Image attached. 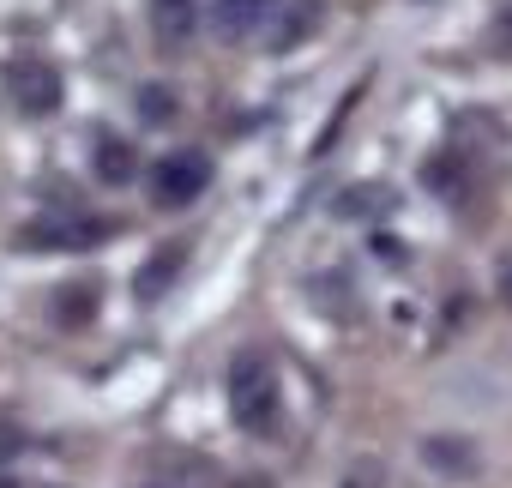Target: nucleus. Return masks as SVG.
I'll return each mask as SVG.
<instances>
[{
  "label": "nucleus",
  "mask_w": 512,
  "mask_h": 488,
  "mask_svg": "<svg viewBox=\"0 0 512 488\" xmlns=\"http://www.w3.org/2000/svg\"><path fill=\"white\" fill-rule=\"evenodd\" d=\"M145 13H151V37L163 55H181L199 31V0H145Z\"/></svg>",
  "instance_id": "nucleus-5"
},
{
  "label": "nucleus",
  "mask_w": 512,
  "mask_h": 488,
  "mask_svg": "<svg viewBox=\"0 0 512 488\" xmlns=\"http://www.w3.org/2000/svg\"><path fill=\"white\" fill-rule=\"evenodd\" d=\"M229 416L247 434H278L284 416V392H278V368L266 350H241L229 362Z\"/></svg>",
  "instance_id": "nucleus-1"
},
{
  "label": "nucleus",
  "mask_w": 512,
  "mask_h": 488,
  "mask_svg": "<svg viewBox=\"0 0 512 488\" xmlns=\"http://www.w3.org/2000/svg\"><path fill=\"white\" fill-rule=\"evenodd\" d=\"M97 175H103V181H115V187H121V181H133V175H139L133 145H127V139H115V133H103V139H97Z\"/></svg>",
  "instance_id": "nucleus-9"
},
{
  "label": "nucleus",
  "mask_w": 512,
  "mask_h": 488,
  "mask_svg": "<svg viewBox=\"0 0 512 488\" xmlns=\"http://www.w3.org/2000/svg\"><path fill=\"white\" fill-rule=\"evenodd\" d=\"M422 464H428L434 476H446V482H470V476L482 470V452H476V440H464V434H428V440H422Z\"/></svg>",
  "instance_id": "nucleus-6"
},
{
  "label": "nucleus",
  "mask_w": 512,
  "mask_h": 488,
  "mask_svg": "<svg viewBox=\"0 0 512 488\" xmlns=\"http://www.w3.org/2000/svg\"><path fill=\"white\" fill-rule=\"evenodd\" d=\"M181 260H187V248H181V241H169V248H163V254H157V260H151V266L139 272V296H145V302H157V296H163V290L175 284Z\"/></svg>",
  "instance_id": "nucleus-10"
},
{
  "label": "nucleus",
  "mask_w": 512,
  "mask_h": 488,
  "mask_svg": "<svg viewBox=\"0 0 512 488\" xmlns=\"http://www.w3.org/2000/svg\"><path fill=\"white\" fill-rule=\"evenodd\" d=\"M7 91L25 115H55L61 109V73L49 61H13L7 67Z\"/></svg>",
  "instance_id": "nucleus-3"
},
{
  "label": "nucleus",
  "mask_w": 512,
  "mask_h": 488,
  "mask_svg": "<svg viewBox=\"0 0 512 488\" xmlns=\"http://www.w3.org/2000/svg\"><path fill=\"white\" fill-rule=\"evenodd\" d=\"M0 488H13V482H0Z\"/></svg>",
  "instance_id": "nucleus-16"
},
{
  "label": "nucleus",
  "mask_w": 512,
  "mask_h": 488,
  "mask_svg": "<svg viewBox=\"0 0 512 488\" xmlns=\"http://www.w3.org/2000/svg\"><path fill=\"white\" fill-rule=\"evenodd\" d=\"M205 187H211V157L205 151H169L151 169V205H163V211L193 205Z\"/></svg>",
  "instance_id": "nucleus-2"
},
{
  "label": "nucleus",
  "mask_w": 512,
  "mask_h": 488,
  "mask_svg": "<svg viewBox=\"0 0 512 488\" xmlns=\"http://www.w3.org/2000/svg\"><path fill=\"white\" fill-rule=\"evenodd\" d=\"M500 296H506V302H512V266H506V290H500Z\"/></svg>",
  "instance_id": "nucleus-15"
},
{
  "label": "nucleus",
  "mask_w": 512,
  "mask_h": 488,
  "mask_svg": "<svg viewBox=\"0 0 512 488\" xmlns=\"http://www.w3.org/2000/svg\"><path fill=\"white\" fill-rule=\"evenodd\" d=\"M91 314H97V284H91V278L61 284V296H55V320H61V326H85Z\"/></svg>",
  "instance_id": "nucleus-11"
},
{
  "label": "nucleus",
  "mask_w": 512,
  "mask_h": 488,
  "mask_svg": "<svg viewBox=\"0 0 512 488\" xmlns=\"http://www.w3.org/2000/svg\"><path fill=\"white\" fill-rule=\"evenodd\" d=\"M109 229L115 223H103V217H43V223L19 229V248H91Z\"/></svg>",
  "instance_id": "nucleus-4"
},
{
  "label": "nucleus",
  "mask_w": 512,
  "mask_h": 488,
  "mask_svg": "<svg viewBox=\"0 0 512 488\" xmlns=\"http://www.w3.org/2000/svg\"><path fill=\"white\" fill-rule=\"evenodd\" d=\"M344 488H386V464L380 458H356L344 470Z\"/></svg>",
  "instance_id": "nucleus-13"
},
{
  "label": "nucleus",
  "mask_w": 512,
  "mask_h": 488,
  "mask_svg": "<svg viewBox=\"0 0 512 488\" xmlns=\"http://www.w3.org/2000/svg\"><path fill=\"white\" fill-rule=\"evenodd\" d=\"M314 25H320V0H278V13L266 19V43L284 55L302 37H314Z\"/></svg>",
  "instance_id": "nucleus-7"
},
{
  "label": "nucleus",
  "mask_w": 512,
  "mask_h": 488,
  "mask_svg": "<svg viewBox=\"0 0 512 488\" xmlns=\"http://www.w3.org/2000/svg\"><path fill=\"white\" fill-rule=\"evenodd\" d=\"M13 446H19V434H13V428H0V458H7Z\"/></svg>",
  "instance_id": "nucleus-14"
},
{
  "label": "nucleus",
  "mask_w": 512,
  "mask_h": 488,
  "mask_svg": "<svg viewBox=\"0 0 512 488\" xmlns=\"http://www.w3.org/2000/svg\"><path fill=\"white\" fill-rule=\"evenodd\" d=\"M272 13H278V0H217V13H211V19H217V37L235 43V37H253Z\"/></svg>",
  "instance_id": "nucleus-8"
},
{
  "label": "nucleus",
  "mask_w": 512,
  "mask_h": 488,
  "mask_svg": "<svg viewBox=\"0 0 512 488\" xmlns=\"http://www.w3.org/2000/svg\"><path fill=\"white\" fill-rule=\"evenodd\" d=\"M139 121H151V127L175 121V91H169V85H145V91H139Z\"/></svg>",
  "instance_id": "nucleus-12"
}]
</instances>
